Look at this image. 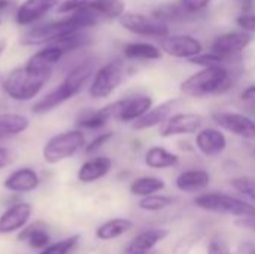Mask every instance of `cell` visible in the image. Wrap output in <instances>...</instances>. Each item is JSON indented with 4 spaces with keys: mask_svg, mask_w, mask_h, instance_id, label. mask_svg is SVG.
Returning a JSON list of instances; mask_svg holds the SVG:
<instances>
[{
    "mask_svg": "<svg viewBox=\"0 0 255 254\" xmlns=\"http://www.w3.org/2000/svg\"><path fill=\"white\" fill-rule=\"evenodd\" d=\"M208 254H232L227 244L223 241V240H218V238H212L209 241V246H208Z\"/></svg>",
    "mask_w": 255,
    "mask_h": 254,
    "instance_id": "obj_41",
    "label": "cell"
},
{
    "mask_svg": "<svg viewBox=\"0 0 255 254\" xmlns=\"http://www.w3.org/2000/svg\"><path fill=\"white\" fill-rule=\"evenodd\" d=\"M120 24L130 33H134L139 36L160 37V39L169 36V27L166 22H161L160 19L143 15V13L126 12L120 18Z\"/></svg>",
    "mask_w": 255,
    "mask_h": 254,
    "instance_id": "obj_8",
    "label": "cell"
},
{
    "mask_svg": "<svg viewBox=\"0 0 255 254\" xmlns=\"http://www.w3.org/2000/svg\"><path fill=\"white\" fill-rule=\"evenodd\" d=\"M79 240H81L79 235H72L69 238H64L61 241L49 244L46 249H43L37 254H70L75 250V247L78 246Z\"/></svg>",
    "mask_w": 255,
    "mask_h": 254,
    "instance_id": "obj_33",
    "label": "cell"
},
{
    "mask_svg": "<svg viewBox=\"0 0 255 254\" xmlns=\"http://www.w3.org/2000/svg\"><path fill=\"white\" fill-rule=\"evenodd\" d=\"M96 73V60H85L75 66L64 79L49 93H46L43 97L36 100L31 106V112L36 115H45L55 108L61 106L67 100L73 99L76 94L81 93L84 85L94 76Z\"/></svg>",
    "mask_w": 255,
    "mask_h": 254,
    "instance_id": "obj_1",
    "label": "cell"
},
{
    "mask_svg": "<svg viewBox=\"0 0 255 254\" xmlns=\"http://www.w3.org/2000/svg\"><path fill=\"white\" fill-rule=\"evenodd\" d=\"M146 254H160V252H158V250H152V252H149V253Z\"/></svg>",
    "mask_w": 255,
    "mask_h": 254,
    "instance_id": "obj_49",
    "label": "cell"
},
{
    "mask_svg": "<svg viewBox=\"0 0 255 254\" xmlns=\"http://www.w3.org/2000/svg\"><path fill=\"white\" fill-rule=\"evenodd\" d=\"M126 70L124 64L120 60H114L99 67L91 79L88 93L93 99H106L109 97L124 81Z\"/></svg>",
    "mask_w": 255,
    "mask_h": 254,
    "instance_id": "obj_6",
    "label": "cell"
},
{
    "mask_svg": "<svg viewBox=\"0 0 255 254\" xmlns=\"http://www.w3.org/2000/svg\"><path fill=\"white\" fill-rule=\"evenodd\" d=\"M9 6V0H0V10L6 9Z\"/></svg>",
    "mask_w": 255,
    "mask_h": 254,
    "instance_id": "obj_48",
    "label": "cell"
},
{
    "mask_svg": "<svg viewBox=\"0 0 255 254\" xmlns=\"http://www.w3.org/2000/svg\"><path fill=\"white\" fill-rule=\"evenodd\" d=\"M202 238V234H188L184 238H181L175 247H173V254H188L193 247L199 243V240Z\"/></svg>",
    "mask_w": 255,
    "mask_h": 254,
    "instance_id": "obj_37",
    "label": "cell"
},
{
    "mask_svg": "<svg viewBox=\"0 0 255 254\" xmlns=\"http://www.w3.org/2000/svg\"><path fill=\"white\" fill-rule=\"evenodd\" d=\"M33 207L28 202H16L0 214V235L21 232L30 222Z\"/></svg>",
    "mask_w": 255,
    "mask_h": 254,
    "instance_id": "obj_11",
    "label": "cell"
},
{
    "mask_svg": "<svg viewBox=\"0 0 255 254\" xmlns=\"http://www.w3.org/2000/svg\"><path fill=\"white\" fill-rule=\"evenodd\" d=\"M118 112V100L109 103L100 109H85L76 118V129L79 130H100L108 124L111 118H115Z\"/></svg>",
    "mask_w": 255,
    "mask_h": 254,
    "instance_id": "obj_15",
    "label": "cell"
},
{
    "mask_svg": "<svg viewBox=\"0 0 255 254\" xmlns=\"http://www.w3.org/2000/svg\"><path fill=\"white\" fill-rule=\"evenodd\" d=\"M167 229H146L136 235L121 254H146L155 250V246L164 241L169 237Z\"/></svg>",
    "mask_w": 255,
    "mask_h": 254,
    "instance_id": "obj_18",
    "label": "cell"
},
{
    "mask_svg": "<svg viewBox=\"0 0 255 254\" xmlns=\"http://www.w3.org/2000/svg\"><path fill=\"white\" fill-rule=\"evenodd\" d=\"M238 225L255 232V219H239L238 220Z\"/></svg>",
    "mask_w": 255,
    "mask_h": 254,
    "instance_id": "obj_45",
    "label": "cell"
},
{
    "mask_svg": "<svg viewBox=\"0 0 255 254\" xmlns=\"http://www.w3.org/2000/svg\"><path fill=\"white\" fill-rule=\"evenodd\" d=\"M85 145H87V139L82 130L79 129L66 130L51 136L45 142L42 148V157L48 165H58L76 156L81 150L85 148Z\"/></svg>",
    "mask_w": 255,
    "mask_h": 254,
    "instance_id": "obj_4",
    "label": "cell"
},
{
    "mask_svg": "<svg viewBox=\"0 0 255 254\" xmlns=\"http://www.w3.org/2000/svg\"><path fill=\"white\" fill-rule=\"evenodd\" d=\"M18 241L25 243L33 250L42 252L51 244V235L48 234L46 228L42 226V223H33V225H27L18 234Z\"/></svg>",
    "mask_w": 255,
    "mask_h": 254,
    "instance_id": "obj_25",
    "label": "cell"
},
{
    "mask_svg": "<svg viewBox=\"0 0 255 254\" xmlns=\"http://www.w3.org/2000/svg\"><path fill=\"white\" fill-rule=\"evenodd\" d=\"M145 163L151 169H167L179 163V157L161 147H151L145 154Z\"/></svg>",
    "mask_w": 255,
    "mask_h": 254,
    "instance_id": "obj_27",
    "label": "cell"
},
{
    "mask_svg": "<svg viewBox=\"0 0 255 254\" xmlns=\"http://www.w3.org/2000/svg\"><path fill=\"white\" fill-rule=\"evenodd\" d=\"M236 22L245 33H255V15H251V13L239 15L236 18Z\"/></svg>",
    "mask_w": 255,
    "mask_h": 254,
    "instance_id": "obj_40",
    "label": "cell"
},
{
    "mask_svg": "<svg viewBox=\"0 0 255 254\" xmlns=\"http://www.w3.org/2000/svg\"><path fill=\"white\" fill-rule=\"evenodd\" d=\"M166 184L161 178L157 177H139L130 184V193L139 198H148L164 190Z\"/></svg>",
    "mask_w": 255,
    "mask_h": 254,
    "instance_id": "obj_30",
    "label": "cell"
},
{
    "mask_svg": "<svg viewBox=\"0 0 255 254\" xmlns=\"http://www.w3.org/2000/svg\"><path fill=\"white\" fill-rule=\"evenodd\" d=\"M152 108V99L149 96H133L127 99L118 100V112L117 120L123 123H134L140 117H143Z\"/></svg>",
    "mask_w": 255,
    "mask_h": 254,
    "instance_id": "obj_16",
    "label": "cell"
},
{
    "mask_svg": "<svg viewBox=\"0 0 255 254\" xmlns=\"http://www.w3.org/2000/svg\"><path fill=\"white\" fill-rule=\"evenodd\" d=\"M211 0H182V9L187 12H199L208 7Z\"/></svg>",
    "mask_w": 255,
    "mask_h": 254,
    "instance_id": "obj_42",
    "label": "cell"
},
{
    "mask_svg": "<svg viewBox=\"0 0 255 254\" xmlns=\"http://www.w3.org/2000/svg\"><path fill=\"white\" fill-rule=\"evenodd\" d=\"M241 99H242V102H245V103H248V105L254 106L255 105V84L250 85V87H247V88L244 90V93H242Z\"/></svg>",
    "mask_w": 255,
    "mask_h": 254,
    "instance_id": "obj_43",
    "label": "cell"
},
{
    "mask_svg": "<svg viewBox=\"0 0 255 254\" xmlns=\"http://www.w3.org/2000/svg\"><path fill=\"white\" fill-rule=\"evenodd\" d=\"M6 46H7V42H6V39H3V37H0V55L4 52V49H6Z\"/></svg>",
    "mask_w": 255,
    "mask_h": 254,
    "instance_id": "obj_47",
    "label": "cell"
},
{
    "mask_svg": "<svg viewBox=\"0 0 255 254\" xmlns=\"http://www.w3.org/2000/svg\"><path fill=\"white\" fill-rule=\"evenodd\" d=\"M88 43H90V36L88 34H85L84 31H72V33L64 34L63 37H60L52 45L58 46L66 54V52L79 49V48H82V46H85Z\"/></svg>",
    "mask_w": 255,
    "mask_h": 254,
    "instance_id": "obj_31",
    "label": "cell"
},
{
    "mask_svg": "<svg viewBox=\"0 0 255 254\" xmlns=\"http://www.w3.org/2000/svg\"><path fill=\"white\" fill-rule=\"evenodd\" d=\"M112 169V160L106 156H97L85 160L78 169V181L82 184H93L105 178Z\"/></svg>",
    "mask_w": 255,
    "mask_h": 254,
    "instance_id": "obj_20",
    "label": "cell"
},
{
    "mask_svg": "<svg viewBox=\"0 0 255 254\" xmlns=\"http://www.w3.org/2000/svg\"><path fill=\"white\" fill-rule=\"evenodd\" d=\"M230 60L226 57H221L215 52H208V54H199L193 58H190V63L193 64H199L203 67H218V66H224L226 63H229Z\"/></svg>",
    "mask_w": 255,
    "mask_h": 254,
    "instance_id": "obj_34",
    "label": "cell"
},
{
    "mask_svg": "<svg viewBox=\"0 0 255 254\" xmlns=\"http://www.w3.org/2000/svg\"><path fill=\"white\" fill-rule=\"evenodd\" d=\"M10 162H12V157H10L9 150L0 145V169L7 168L10 165Z\"/></svg>",
    "mask_w": 255,
    "mask_h": 254,
    "instance_id": "obj_44",
    "label": "cell"
},
{
    "mask_svg": "<svg viewBox=\"0 0 255 254\" xmlns=\"http://www.w3.org/2000/svg\"><path fill=\"white\" fill-rule=\"evenodd\" d=\"M64 52L55 46V45H46L45 48L39 49L36 54H33L25 66L34 72H43V73H52L54 66L63 58Z\"/></svg>",
    "mask_w": 255,
    "mask_h": 254,
    "instance_id": "obj_21",
    "label": "cell"
},
{
    "mask_svg": "<svg viewBox=\"0 0 255 254\" xmlns=\"http://www.w3.org/2000/svg\"><path fill=\"white\" fill-rule=\"evenodd\" d=\"M72 31H81L78 28V25L73 22V19L69 16L66 19H60V21H51L46 24H40L33 27L31 30H28L27 33H24L21 36V43L31 46V45H52L54 42H57L60 37H63L67 33Z\"/></svg>",
    "mask_w": 255,
    "mask_h": 254,
    "instance_id": "obj_7",
    "label": "cell"
},
{
    "mask_svg": "<svg viewBox=\"0 0 255 254\" xmlns=\"http://www.w3.org/2000/svg\"><path fill=\"white\" fill-rule=\"evenodd\" d=\"M114 138V132H105V133H99L94 139H91L87 145H85V148H84V151L87 153V154H94V153H97L103 145H106L111 139Z\"/></svg>",
    "mask_w": 255,
    "mask_h": 254,
    "instance_id": "obj_38",
    "label": "cell"
},
{
    "mask_svg": "<svg viewBox=\"0 0 255 254\" xmlns=\"http://www.w3.org/2000/svg\"><path fill=\"white\" fill-rule=\"evenodd\" d=\"M196 147L203 156L217 157L223 154L224 150L227 148V138L221 130L214 127H206L196 135Z\"/></svg>",
    "mask_w": 255,
    "mask_h": 254,
    "instance_id": "obj_17",
    "label": "cell"
},
{
    "mask_svg": "<svg viewBox=\"0 0 255 254\" xmlns=\"http://www.w3.org/2000/svg\"><path fill=\"white\" fill-rule=\"evenodd\" d=\"M160 49L175 58H188L190 60V58L202 54L203 46H202L200 40H197L193 36L175 34V36L163 37L160 42Z\"/></svg>",
    "mask_w": 255,
    "mask_h": 254,
    "instance_id": "obj_9",
    "label": "cell"
},
{
    "mask_svg": "<svg viewBox=\"0 0 255 254\" xmlns=\"http://www.w3.org/2000/svg\"><path fill=\"white\" fill-rule=\"evenodd\" d=\"M253 37L250 33L245 31H233L218 36L212 43V52L232 60L233 57L239 55L248 45L251 43Z\"/></svg>",
    "mask_w": 255,
    "mask_h": 254,
    "instance_id": "obj_14",
    "label": "cell"
},
{
    "mask_svg": "<svg viewBox=\"0 0 255 254\" xmlns=\"http://www.w3.org/2000/svg\"><path fill=\"white\" fill-rule=\"evenodd\" d=\"M230 73L224 66L203 67L181 84V93L190 97H206L221 94L230 88Z\"/></svg>",
    "mask_w": 255,
    "mask_h": 254,
    "instance_id": "obj_3",
    "label": "cell"
},
{
    "mask_svg": "<svg viewBox=\"0 0 255 254\" xmlns=\"http://www.w3.org/2000/svg\"><path fill=\"white\" fill-rule=\"evenodd\" d=\"M232 186L241 195L250 198L255 202V178L254 177H239L232 180Z\"/></svg>",
    "mask_w": 255,
    "mask_h": 254,
    "instance_id": "obj_35",
    "label": "cell"
},
{
    "mask_svg": "<svg viewBox=\"0 0 255 254\" xmlns=\"http://www.w3.org/2000/svg\"><path fill=\"white\" fill-rule=\"evenodd\" d=\"M239 254H255V246H253V244H244V246H241Z\"/></svg>",
    "mask_w": 255,
    "mask_h": 254,
    "instance_id": "obj_46",
    "label": "cell"
},
{
    "mask_svg": "<svg viewBox=\"0 0 255 254\" xmlns=\"http://www.w3.org/2000/svg\"><path fill=\"white\" fill-rule=\"evenodd\" d=\"M88 7L96 12L100 18H121L126 13V3L124 0H91Z\"/></svg>",
    "mask_w": 255,
    "mask_h": 254,
    "instance_id": "obj_29",
    "label": "cell"
},
{
    "mask_svg": "<svg viewBox=\"0 0 255 254\" xmlns=\"http://www.w3.org/2000/svg\"><path fill=\"white\" fill-rule=\"evenodd\" d=\"M178 103H179L178 99H172V100H166V102L151 108L143 117H140L137 121L133 123V127L136 130H146V129H152L155 126H161L172 115V111L175 109V106Z\"/></svg>",
    "mask_w": 255,
    "mask_h": 254,
    "instance_id": "obj_22",
    "label": "cell"
},
{
    "mask_svg": "<svg viewBox=\"0 0 255 254\" xmlns=\"http://www.w3.org/2000/svg\"><path fill=\"white\" fill-rule=\"evenodd\" d=\"M203 126V117L199 114L184 112L170 115L161 126L160 135L163 138H170L176 135H191L199 133Z\"/></svg>",
    "mask_w": 255,
    "mask_h": 254,
    "instance_id": "obj_10",
    "label": "cell"
},
{
    "mask_svg": "<svg viewBox=\"0 0 255 254\" xmlns=\"http://www.w3.org/2000/svg\"><path fill=\"white\" fill-rule=\"evenodd\" d=\"M123 54L128 60H158L161 58L163 51L152 43L131 42L123 48Z\"/></svg>",
    "mask_w": 255,
    "mask_h": 254,
    "instance_id": "obj_28",
    "label": "cell"
},
{
    "mask_svg": "<svg viewBox=\"0 0 255 254\" xmlns=\"http://www.w3.org/2000/svg\"><path fill=\"white\" fill-rule=\"evenodd\" d=\"M209 183H211V175H209L208 171H203V169L185 171L175 181L178 190H181L184 193H199V192H203L205 189H208Z\"/></svg>",
    "mask_w": 255,
    "mask_h": 254,
    "instance_id": "obj_23",
    "label": "cell"
},
{
    "mask_svg": "<svg viewBox=\"0 0 255 254\" xmlns=\"http://www.w3.org/2000/svg\"><path fill=\"white\" fill-rule=\"evenodd\" d=\"M152 16L160 19L161 22H166V21H173L176 18L181 16V7L175 6V4H163V6H158L154 12H152Z\"/></svg>",
    "mask_w": 255,
    "mask_h": 254,
    "instance_id": "obj_36",
    "label": "cell"
},
{
    "mask_svg": "<svg viewBox=\"0 0 255 254\" xmlns=\"http://www.w3.org/2000/svg\"><path fill=\"white\" fill-rule=\"evenodd\" d=\"M212 118L221 129L239 138L255 139V121L248 115L239 112H214Z\"/></svg>",
    "mask_w": 255,
    "mask_h": 254,
    "instance_id": "obj_12",
    "label": "cell"
},
{
    "mask_svg": "<svg viewBox=\"0 0 255 254\" xmlns=\"http://www.w3.org/2000/svg\"><path fill=\"white\" fill-rule=\"evenodd\" d=\"M254 154H255V151H254Z\"/></svg>",
    "mask_w": 255,
    "mask_h": 254,
    "instance_id": "obj_50",
    "label": "cell"
},
{
    "mask_svg": "<svg viewBox=\"0 0 255 254\" xmlns=\"http://www.w3.org/2000/svg\"><path fill=\"white\" fill-rule=\"evenodd\" d=\"M91 0H63L58 6H57V12L58 13H73L85 6H88Z\"/></svg>",
    "mask_w": 255,
    "mask_h": 254,
    "instance_id": "obj_39",
    "label": "cell"
},
{
    "mask_svg": "<svg viewBox=\"0 0 255 254\" xmlns=\"http://www.w3.org/2000/svg\"><path fill=\"white\" fill-rule=\"evenodd\" d=\"M52 73L34 72L25 64L13 69L1 82L4 94L15 102L33 100L48 84Z\"/></svg>",
    "mask_w": 255,
    "mask_h": 254,
    "instance_id": "obj_2",
    "label": "cell"
},
{
    "mask_svg": "<svg viewBox=\"0 0 255 254\" xmlns=\"http://www.w3.org/2000/svg\"><path fill=\"white\" fill-rule=\"evenodd\" d=\"M30 127V120L16 112H0V141L15 138Z\"/></svg>",
    "mask_w": 255,
    "mask_h": 254,
    "instance_id": "obj_24",
    "label": "cell"
},
{
    "mask_svg": "<svg viewBox=\"0 0 255 254\" xmlns=\"http://www.w3.org/2000/svg\"><path fill=\"white\" fill-rule=\"evenodd\" d=\"M133 229V222L128 219H111L96 229V238L100 241L117 240Z\"/></svg>",
    "mask_w": 255,
    "mask_h": 254,
    "instance_id": "obj_26",
    "label": "cell"
},
{
    "mask_svg": "<svg viewBox=\"0 0 255 254\" xmlns=\"http://www.w3.org/2000/svg\"><path fill=\"white\" fill-rule=\"evenodd\" d=\"M197 208L217 213L233 216L238 219H255V207L235 196H229L224 193H203L194 199Z\"/></svg>",
    "mask_w": 255,
    "mask_h": 254,
    "instance_id": "obj_5",
    "label": "cell"
},
{
    "mask_svg": "<svg viewBox=\"0 0 255 254\" xmlns=\"http://www.w3.org/2000/svg\"><path fill=\"white\" fill-rule=\"evenodd\" d=\"M39 186H40V177L30 166H24L12 171L3 181L4 190L15 195H25L34 192Z\"/></svg>",
    "mask_w": 255,
    "mask_h": 254,
    "instance_id": "obj_13",
    "label": "cell"
},
{
    "mask_svg": "<svg viewBox=\"0 0 255 254\" xmlns=\"http://www.w3.org/2000/svg\"><path fill=\"white\" fill-rule=\"evenodd\" d=\"M173 204V199L170 196H164V195H151L148 198H142L139 201V208L143 211H161L169 208Z\"/></svg>",
    "mask_w": 255,
    "mask_h": 254,
    "instance_id": "obj_32",
    "label": "cell"
},
{
    "mask_svg": "<svg viewBox=\"0 0 255 254\" xmlns=\"http://www.w3.org/2000/svg\"><path fill=\"white\" fill-rule=\"evenodd\" d=\"M58 4V0H25L16 10V22L19 25H30Z\"/></svg>",
    "mask_w": 255,
    "mask_h": 254,
    "instance_id": "obj_19",
    "label": "cell"
}]
</instances>
